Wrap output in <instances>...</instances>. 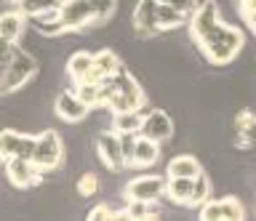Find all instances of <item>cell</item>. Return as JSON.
<instances>
[{
	"instance_id": "cell-28",
	"label": "cell",
	"mask_w": 256,
	"mask_h": 221,
	"mask_svg": "<svg viewBox=\"0 0 256 221\" xmlns=\"http://www.w3.org/2000/svg\"><path fill=\"white\" fill-rule=\"evenodd\" d=\"M254 128H256V117L248 112V109H243V112L235 117V131H238V136H251Z\"/></svg>"
},
{
	"instance_id": "cell-26",
	"label": "cell",
	"mask_w": 256,
	"mask_h": 221,
	"mask_svg": "<svg viewBox=\"0 0 256 221\" xmlns=\"http://www.w3.org/2000/svg\"><path fill=\"white\" fill-rule=\"evenodd\" d=\"M78 195L80 197H94L96 192H99V176L96 173H83V176L78 179Z\"/></svg>"
},
{
	"instance_id": "cell-1",
	"label": "cell",
	"mask_w": 256,
	"mask_h": 221,
	"mask_svg": "<svg viewBox=\"0 0 256 221\" xmlns=\"http://www.w3.org/2000/svg\"><path fill=\"white\" fill-rule=\"evenodd\" d=\"M187 24H190V37L214 67H227L246 43V37L238 27H230L227 21L219 19V5L214 0L200 3Z\"/></svg>"
},
{
	"instance_id": "cell-27",
	"label": "cell",
	"mask_w": 256,
	"mask_h": 221,
	"mask_svg": "<svg viewBox=\"0 0 256 221\" xmlns=\"http://www.w3.org/2000/svg\"><path fill=\"white\" fill-rule=\"evenodd\" d=\"M91 3H94V13H96L94 27L96 24H104V21L115 13V0H91Z\"/></svg>"
},
{
	"instance_id": "cell-14",
	"label": "cell",
	"mask_w": 256,
	"mask_h": 221,
	"mask_svg": "<svg viewBox=\"0 0 256 221\" xmlns=\"http://www.w3.org/2000/svg\"><path fill=\"white\" fill-rule=\"evenodd\" d=\"M158 3L160 0H139V5H136L134 11V29L139 37H150L160 32L158 27Z\"/></svg>"
},
{
	"instance_id": "cell-8",
	"label": "cell",
	"mask_w": 256,
	"mask_h": 221,
	"mask_svg": "<svg viewBox=\"0 0 256 221\" xmlns=\"http://www.w3.org/2000/svg\"><path fill=\"white\" fill-rule=\"evenodd\" d=\"M35 139L30 133H19L14 128L0 131V160H11V157H32L35 152Z\"/></svg>"
},
{
	"instance_id": "cell-5",
	"label": "cell",
	"mask_w": 256,
	"mask_h": 221,
	"mask_svg": "<svg viewBox=\"0 0 256 221\" xmlns=\"http://www.w3.org/2000/svg\"><path fill=\"white\" fill-rule=\"evenodd\" d=\"M59 19L64 21L67 32H80V29L94 27V3L91 0H62L59 3Z\"/></svg>"
},
{
	"instance_id": "cell-9",
	"label": "cell",
	"mask_w": 256,
	"mask_h": 221,
	"mask_svg": "<svg viewBox=\"0 0 256 221\" xmlns=\"http://www.w3.org/2000/svg\"><path fill=\"white\" fill-rule=\"evenodd\" d=\"M96 155H99L102 165H107L110 171H123L128 168L126 157H123V144H120V133L118 131H104L96 139Z\"/></svg>"
},
{
	"instance_id": "cell-4",
	"label": "cell",
	"mask_w": 256,
	"mask_h": 221,
	"mask_svg": "<svg viewBox=\"0 0 256 221\" xmlns=\"http://www.w3.org/2000/svg\"><path fill=\"white\" fill-rule=\"evenodd\" d=\"M32 163H35L43 173H51L56 168H62V163H64V144H62V139H59V133H56V131L48 128L43 133H38L35 152H32Z\"/></svg>"
},
{
	"instance_id": "cell-2",
	"label": "cell",
	"mask_w": 256,
	"mask_h": 221,
	"mask_svg": "<svg viewBox=\"0 0 256 221\" xmlns=\"http://www.w3.org/2000/svg\"><path fill=\"white\" fill-rule=\"evenodd\" d=\"M102 107L110 112H123V109H144L147 107V96H144L142 85L136 77L120 64L118 72L110 80L102 83Z\"/></svg>"
},
{
	"instance_id": "cell-24",
	"label": "cell",
	"mask_w": 256,
	"mask_h": 221,
	"mask_svg": "<svg viewBox=\"0 0 256 221\" xmlns=\"http://www.w3.org/2000/svg\"><path fill=\"white\" fill-rule=\"evenodd\" d=\"M75 93L86 101L88 107H102V83H88V80H83V83L75 85Z\"/></svg>"
},
{
	"instance_id": "cell-7",
	"label": "cell",
	"mask_w": 256,
	"mask_h": 221,
	"mask_svg": "<svg viewBox=\"0 0 256 221\" xmlns=\"http://www.w3.org/2000/svg\"><path fill=\"white\" fill-rule=\"evenodd\" d=\"M166 187H168V179L163 176H136L128 181L126 187V197L128 200H147V203H158L160 197L166 195Z\"/></svg>"
},
{
	"instance_id": "cell-18",
	"label": "cell",
	"mask_w": 256,
	"mask_h": 221,
	"mask_svg": "<svg viewBox=\"0 0 256 221\" xmlns=\"http://www.w3.org/2000/svg\"><path fill=\"white\" fill-rule=\"evenodd\" d=\"M144 123V109H123L112 112V131L118 133H139Z\"/></svg>"
},
{
	"instance_id": "cell-23",
	"label": "cell",
	"mask_w": 256,
	"mask_h": 221,
	"mask_svg": "<svg viewBox=\"0 0 256 221\" xmlns=\"http://www.w3.org/2000/svg\"><path fill=\"white\" fill-rule=\"evenodd\" d=\"M160 208L158 203H147V200H128L126 203V219L142 221V219H158Z\"/></svg>"
},
{
	"instance_id": "cell-25",
	"label": "cell",
	"mask_w": 256,
	"mask_h": 221,
	"mask_svg": "<svg viewBox=\"0 0 256 221\" xmlns=\"http://www.w3.org/2000/svg\"><path fill=\"white\" fill-rule=\"evenodd\" d=\"M206 200H211V179L206 173L195 176V189H192V208H200Z\"/></svg>"
},
{
	"instance_id": "cell-16",
	"label": "cell",
	"mask_w": 256,
	"mask_h": 221,
	"mask_svg": "<svg viewBox=\"0 0 256 221\" xmlns=\"http://www.w3.org/2000/svg\"><path fill=\"white\" fill-rule=\"evenodd\" d=\"M24 27H27V16H24L19 8H11L0 16V37H6V40H11V43L22 40Z\"/></svg>"
},
{
	"instance_id": "cell-19",
	"label": "cell",
	"mask_w": 256,
	"mask_h": 221,
	"mask_svg": "<svg viewBox=\"0 0 256 221\" xmlns=\"http://www.w3.org/2000/svg\"><path fill=\"white\" fill-rule=\"evenodd\" d=\"M198 173H203V165H200V160L195 155H176L166 168L168 179H174V176H198Z\"/></svg>"
},
{
	"instance_id": "cell-3",
	"label": "cell",
	"mask_w": 256,
	"mask_h": 221,
	"mask_svg": "<svg viewBox=\"0 0 256 221\" xmlns=\"http://www.w3.org/2000/svg\"><path fill=\"white\" fill-rule=\"evenodd\" d=\"M35 72H38L35 56H30L22 48H14L11 59L6 61V72H3V80H0V93H14V91L24 88L35 77Z\"/></svg>"
},
{
	"instance_id": "cell-29",
	"label": "cell",
	"mask_w": 256,
	"mask_h": 221,
	"mask_svg": "<svg viewBox=\"0 0 256 221\" xmlns=\"http://www.w3.org/2000/svg\"><path fill=\"white\" fill-rule=\"evenodd\" d=\"M160 3H166V5H171V8L176 11H182V13H187V16H192V13L198 11V0H160Z\"/></svg>"
},
{
	"instance_id": "cell-12",
	"label": "cell",
	"mask_w": 256,
	"mask_h": 221,
	"mask_svg": "<svg viewBox=\"0 0 256 221\" xmlns=\"http://www.w3.org/2000/svg\"><path fill=\"white\" fill-rule=\"evenodd\" d=\"M54 112L59 115L64 123H80L88 112H91V107H88L75 91H64L54 101Z\"/></svg>"
},
{
	"instance_id": "cell-11",
	"label": "cell",
	"mask_w": 256,
	"mask_h": 221,
	"mask_svg": "<svg viewBox=\"0 0 256 221\" xmlns=\"http://www.w3.org/2000/svg\"><path fill=\"white\" fill-rule=\"evenodd\" d=\"M139 136H147L152 141H168L174 136V120L168 117L163 109H152V112H144V123H142V131Z\"/></svg>"
},
{
	"instance_id": "cell-32",
	"label": "cell",
	"mask_w": 256,
	"mask_h": 221,
	"mask_svg": "<svg viewBox=\"0 0 256 221\" xmlns=\"http://www.w3.org/2000/svg\"><path fill=\"white\" fill-rule=\"evenodd\" d=\"M14 48H16V43L6 40V37H0V61H8V59H11Z\"/></svg>"
},
{
	"instance_id": "cell-22",
	"label": "cell",
	"mask_w": 256,
	"mask_h": 221,
	"mask_svg": "<svg viewBox=\"0 0 256 221\" xmlns=\"http://www.w3.org/2000/svg\"><path fill=\"white\" fill-rule=\"evenodd\" d=\"M14 3H16V8H19L24 16L38 19V16H43V13H48V11L59 8L62 0H14Z\"/></svg>"
},
{
	"instance_id": "cell-30",
	"label": "cell",
	"mask_w": 256,
	"mask_h": 221,
	"mask_svg": "<svg viewBox=\"0 0 256 221\" xmlns=\"http://www.w3.org/2000/svg\"><path fill=\"white\" fill-rule=\"evenodd\" d=\"M88 219H91V221H102V219H115V211H112L107 203H102V205H96V208H91V211H88Z\"/></svg>"
},
{
	"instance_id": "cell-15",
	"label": "cell",
	"mask_w": 256,
	"mask_h": 221,
	"mask_svg": "<svg viewBox=\"0 0 256 221\" xmlns=\"http://www.w3.org/2000/svg\"><path fill=\"white\" fill-rule=\"evenodd\" d=\"M160 160V144L152 141L147 136H139L136 139V147H134V157H131V168H150Z\"/></svg>"
},
{
	"instance_id": "cell-17",
	"label": "cell",
	"mask_w": 256,
	"mask_h": 221,
	"mask_svg": "<svg viewBox=\"0 0 256 221\" xmlns=\"http://www.w3.org/2000/svg\"><path fill=\"white\" fill-rule=\"evenodd\" d=\"M192 189H195V176H174L168 179L166 195L171 197V203L192 208Z\"/></svg>"
},
{
	"instance_id": "cell-6",
	"label": "cell",
	"mask_w": 256,
	"mask_h": 221,
	"mask_svg": "<svg viewBox=\"0 0 256 221\" xmlns=\"http://www.w3.org/2000/svg\"><path fill=\"white\" fill-rule=\"evenodd\" d=\"M200 219L203 221H240L246 219V208L238 197H222V200H206L200 205Z\"/></svg>"
},
{
	"instance_id": "cell-20",
	"label": "cell",
	"mask_w": 256,
	"mask_h": 221,
	"mask_svg": "<svg viewBox=\"0 0 256 221\" xmlns=\"http://www.w3.org/2000/svg\"><path fill=\"white\" fill-rule=\"evenodd\" d=\"M91 61H94V53H88V51H78L67 59V75L75 85L86 80L88 69H91Z\"/></svg>"
},
{
	"instance_id": "cell-31",
	"label": "cell",
	"mask_w": 256,
	"mask_h": 221,
	"mask_svg": "<svg viewBox=\"0 0 256 221\" xmlns=\"http://www.w3.org/2000/svg\"><path fill=\"white\" fill-rule=\"evenodd\" d=\"M238 11H240L243 19L256 16V0H238Z\"/></svg>"
},
{
	"instance_id": "cell-10",
	"label": "cell",
	"mask_w": 256,
	"mask_h": 221,
	"mask_svg": "<svg viewBox=\"0 0 256 221\" xmlns=\"http://www.w3.org/2000/svg\"><path fill=\"white\" fill-rule=\"evenodd\" d=\"M6 176L14 187L27 189L43 179V171L32 163V157H11V160H6Z\"/></svg>"
},
{
	"instance_id": "cell-13",
	"label": "cell",
	"mask_w": 256,
	"mask_h": 221,
	"mask_svg": "<svg viewBox=\"0 0 256 221\" xmlns=\"http://www.w3.org/2000/svg\"><path fill=\"white\" fill-rule=\"evenodd\" d=\"M118 67H120L118 53L110 51V48H102V51L94 53V61H91V69H88L86 80L88 83H104L118 72Z\"/></svg>"
},
{
	"instance_id": "cell-21",
	"label": "cell",
	"mask_w": 256,
	"mask_h": 221,
	"mask_svg": "<svg viewBox=\"0 0 256 221\" xmlns=\"http://www.w3.org/2000/svg\"><path fill=\"white\" fill-rule=\"evenodd\" d=\"M187 21H190L187 13L176 11V8H171V5H166V3H158V27H160V32L176 29V27L187 24Z\"/></svg>"
}]
</instances>
